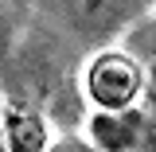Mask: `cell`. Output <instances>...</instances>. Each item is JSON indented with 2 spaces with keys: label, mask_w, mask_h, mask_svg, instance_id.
Segmentation results:
<instances>
[{
  "label": "cell",
  "mask_w": 156,
  "mask_h": 152,
  "mask_svg": "<svg viewBox=\"0 0 156 152\" xmlns=\"http://www.w3.org/2000/svg\"><path fill=\"white\" fill-rule=\"evenodd\" d=\"M144 90V70L125 51H101L86 66V97L98 109H129Z\"/></svg>",
  "instance_id": "1"
},
{
  "label": "cell",
  "mask_w": 156,
  "mask_h": 152,
  "mask_svg": "<svg viewBox=\"0 0 156 152\" xmlns=\"http://www.w3.org/2000/svg\"><path fill=\"white\" fill-rule=\"evenodd\" d=\"M90 148L94 152H136L152 133L148 109H98L90 117Z\"/></svg>",
  "instance_id": "2"
},
{
  "label": "cell",
  "mask_w": 156,
  "mask_h": 152,
  "mask_svg": "<svg viewBox=\"0 0 156 152\" xmlns=\"http://www.w3.org/2000/svg\"><path fill=\"white\" fill-rule=\"evenodd\" d=\"M62 19L86 39H105L136 12V0H55Z\"/></svg>",
  "instance_id": "3"
},
{
  "label": "cell",
  "mask_w": 156,
  "mask_h": 152,
  "mask_svg": "<svg viewBox=\"0 0 156 152\" xmlns=\"http://www.w3.org/2000/svg\"><path fill=\"white\" fill-rule=\"evenodd\" d=\"M4 140H8V152H47V144H51L43 117L27 105L4 109Z\"/></svg>",
  "instance_id": "4"
},
{
  "label": "cell",
  "mask_w": 156,
  "mask_h": 152,
  "mask_svg": "<svg viewBox=\"0 0 156 152\" xmlns=\"http://www.w3.org/2000/svg\"><path fill=\"white\" fill-rule=\"evenodd\" d=\"M47 152H94L86 140H78V136H62L55 144H47Z\"/></svg>",
  "instance_id": "5"
}]
</instances>
